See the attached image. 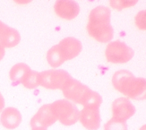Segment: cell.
<instances>
[{
  "label": "cell",
  "mask_w": 146,
  "mask_h": 130,
  "mask_svg": "<svg viewBox=\"0 0 146 130\" xmlns=\"http://www.w3.org/2000/svg\"><path fill=\"white\" fill-rule=\"evenodd\" d=\"M112 82L116 90L128 98L136 100L145 99V79L136 77L128 70L116 72L112 76Z\"/></svg>",
  "instance_id": "cell-1"
},
{
  "label": "cell",
  "mask_w": 146,
  "mask_h": 130,
  "mask_svg": "<svg viewBox=\"0 0 146 130\" xmlns=\"http://www.w3.org/2000/svg\"><path fill=\"white\" fill-rule=\"evenodd\" d=\"M51 106L57 120L63 125H72L79 120V111L69 100H58L51 103Z\"/></svg>",
  "instance_id": "cell-2"
},
{
  "label": "cell",
  "mask_w": 146,
  "mask_h": 130,
  "mask_svg": "<svg viewBox=\"0 0 146 130\" xmlns=\"http://www.w3.org/2000/svg\"><path fill=\"white\" fill-rule=\"evenodd\" d=\"M105 56L109 62L124 64L132 58L134 51L125 42L116 40L108 43L105 50Z\"/></svg>",
  "instance_id": "cell-3"
},
{
  "label": "cell",
  "mask_w": 146,
  "mask_h": 130,
  "mask_svg": "<svg viewBox=\"0 0 146 130\" xmlns=\"http://www.w3.org/2000/svg\"><path fill=\"white\" fill-rule=\"evenodd\" d=\"M71 77L62 69L44 70L39 72V85L48 89H62Z\"/></svg>",
  "instance_id": "cell-4"
},
{
  "label": "cell",
  "mask_w": 146,
  "mask_h": 130,
  "mask_svg": "<svg viewBox=\"0 0 146 130\" xmlns=\"http://www.w3.org/2000/svg\"><path fill=\"white\" fill-rule=\"evenodd\" d=\"M61 90L67 99L81 104L91 89L79 81L71 77Z\"/></svg>",
  "instance_id": "cell-5"
},
{
  "label": "cell",
  "mask_w": 146,
  "mask_h": 130,
  "mask_svg": "<svg viewBox=\"0 0 146 130\" xmlns=\"http://www.w3.org/2000/svg\"><path fill=\"white\" fill-rule=\"evenodd\" d=\"M57 118L52 110L51 104L42 105L30 121L31 129L46 128L54 124Z\"/></svg>",
  "instance_id": "cell-6"
},
{
  "label": "cell",
  "mask_w": 146,
  "mask_h": 130,
  "mask_svg": "<svg viewBox=\"0 0 146 130\" xmlns=\"http://www.w3.org/2000/svg\"><path fill=\"white\" fill-rule=\"evenodd\" d=\"M135 106L126 97L117 98L112 104V117L118 120L126 121L135 114Z\"/></svg>",
  "instance_id": "cell-7"
},
{
  "label": "cell",
  "mask_w": 146,
  "mask_h": 130,
  "mask_svg": "<svg viewBox=\"0 0 146 130\" xmlns=\"http://www.w3.org/2000/svg\"><path fill=\"white\" fill-rule=\"evenodd\" d=\"M87 29L88 34L98 42L107 43L113 37V29L110 23L91 24L88 23Z\"/></svg>",
  "instance_id": "cell-8"
},
{
  "label": "cell",
  "mask_w": 146,
  "mask_h": 130,
  "mask_svg": "<svg viewBox=\"0 0 146 130\" xmlns=\"http://www.w3.org/2000/svg\"><path fill=\"white\" fill-rule=\"evenodd\" d=\"M56 14L64 19L72 20L78 16L80 7L75 1H57L54 6Z\"/></svg>",
  "instance_id": "cell-9"
},
{
  "label": "cell",
  "mask_w": 146,
  "mask_h": 130,
  "mask_svg": "<svg viewBox=\"0 0 146 130\" xmlns=\"http://www.w3.org/2000/svg\"><path fill=\"white\" fill-rule=\"evenodd\" d=\"M79 120L87 130H98L101 122L99 109L83 108L79 112Z\"/></svg>",
  "instance_id": "cell-10"
},
{
  "label": "cell",
  "mask_w": 146,
  "mask_h": 130,
  "mask_svg": "<svg viewBox=\"0 0 146 130\" xmlns=\"http://www.w3.org/2000/svg\"><path fill=\"white\" fill-rule=\"evenodd\" d=\"M21 41V35L16 29L2 23L0 26V45L4 48L17 46Z\"/></svg>",
  "instance_id": "cell-11"
},
{
  "label": "cell",
  "mask_w": 146,
  "mask_h": 130,
  "mask_svg": "<svg viewBox=\"0 0 146 130\" xmlns=\"http://www.w3.org/2000/svg\"><path fill=\"white\" fill-rule=\"evenodd\" d=\"M58 45L63 52L67 60L75 58L82 50V45L80 41L72 37L63 38Z\"/></svg>",
  "instance_id": "cell-12"
},
{
  "label": "cell",
  "mask_w": 146,
  "mask_h": 130,
  "mask_svg": "<svg viewBox=\"0 0 146 130\" xmlns=\"http://www.w3.org/2000/svg\"><path fill=\"white\" fill-rule=\"evenodd\" d=\"M0 121L5 128L9 129H14L21 124L22 116L17 108L10 107L6 108L2 111Z\"/></svg>",
  "instance_id": "cell-13"
},
{
  "label": "cell",
  "mask_w": 146,
  "mask_h": 130,
  "mask_svg": "<svg viewBox=\"0 0 146 130\" xmlns=\"http://www.w3.org/2000/svg\"><path fill=\"white\" fill-rule=\"evenodd\" d=\"M111 10L104 6H98L90 13L88 23L96 24L99 23H110Z\"/></svg>",
  "instance_id": "cell-14"
},
{
  "label": "cell",
  "mask_w": 146,
  "mask_h": 130,
  "mask_svg": "<svg viewBox=\"0 0 146 130\" xmlns=\"http://www.w3.org/2000/svg\"><path fill=\"white\" fill-rule=\"evenodd\" d=\"M46 58L48 64L55 68L59 67L67 61L65 56L58 44L52 46L48 50Z\"/></svg>",
  "instance_id": "cell-15"
},
{
  "label": "cell",
  "mask_w": 146,
  "mask_h": 130,
  "mask_svg": "<svg viewBox=\"0 0 146 130\" xmlns=\"http://www.w3.org/2000/svg\"><path fill=\"white\" fill-rule=\"evenodd\" d=\"M31 70V68L27 64L23 62L17 63L10 70V78L14 82L21 83Z\"/></svg>",
  "instance_id": "cell-16"
},
{
  "label": "cell",
  "mask_w": 146,
  "mask_h": 130,
  "mask_svg": "<svg viewBox=\"0 0 146 130\" xmlns=\"http://www.w3.org/2000/svg\"><path fill=\"white\" fill-rule=\"evenodd\" d=\"M102 101V96L98 92L91 89L84 97L81 105L84 108L99 109Z\"/></svg>",
  "instance_id": "cell-17"
},
{
  "label": "cell",
  "mask_w": 146,
  "mask_h": 130,
  "mask_svg": "<svg viewBox=\"0 0 146 130\" xmlns=\"http://www.w3.org/2000/svg\"><path fill=\"white\" fill-rule=\"evenodd\" d=\"M21 84L27 89H34L39 85V72L31 70Z\"/></svg>",
  "instance_id": "cell-18"
},
{
  "label": "cell",
  "mask_w": 146,
  "mask_h": 130,
  "mask_svg": "<svg viewBox=\"0 0 146 130\" xmlns=\"http://www.w3.org/2000/svg\"><path fill=\"white\" fill-rule=\"evenodd\" d=\"M104 130H128V127L126 121L112 117L104 124Z\"/></svg>",
  "instance_id": "cell-19"
},
{
  "label": "cell",
  "mask_w": 146,
  "mask_h": 130,
  "mask_svg": "<svg viewBox=\"0 0 146 130\" xmlns=\"http://www.w3.org/2000/svg\"><path fill=\"white\" fill-rule=\"evenodd\" d=\"M137 1H117V0H112L110 1V6L113 8L118 11H121L123 9L130 7L135 6L137 3Z\"/></svg>",
  "instance_id": "cell-20"
},
{
  "label": "cell",
  "mask_w": 146,
  "mask_h": 130,
  "mask_svg": "<svg viewBox=\"0 0 146 130\" xmlns=\"http://www.w3.org/2000/svg\"><path fill=\"white\" fill-rule=\"evenodd\" d=\"M136 26L141 30H145V10L140 11L135 17Z\"/></svg>",
  "instance_id": "cell-21"
},
{
  "label": "cell",
  "mask_w": 146,
  "mask_h": 130,
  "mask_svg": "<svg viewBox=\"0 0 146 130\" xmlns=\"http://www.w3.org/2000/svg\"><path fill=\"white\" fill-rule=\"evenodd\" d=\"M5 107V100L2 95V94L0 93V112H1Z\"/></svg>",
  "instance_id": "cell-22"
},
{
  "label": "cell",
  "mask_w": 146,
  "mask_h": 130,
  "mask_svg": "<svg viewBox=\"0 0 146 130\" xmlns=\"http://www.w3.org/2000/svg\"><path fill=\"white\" fill-rule=\"evenodd\" d=\"M5 54V50L3 47L0 45V61L3 58Z\"/></svg>",
  "instance_id": "cell-23"
},
{
  "label": "cell",
  "mask_w": 146,
  "mask_h": 130,
  "mask_svg": "<svg viewBox=\"0 0 146 130\" xmlns=\"http://www.w3.org/2000/svg\"><path fill=\"white\" fill-rule=\"evenodd\" d=\"M31 130H47L46 128H36V129H31Z\"/></svg>",
  "instance_id": "cell-24"
},
{
  "label": "cell",
  "mask_w": 146,
  "mask_h": 130,
  "mask_svg": "<svg viewBox=\"0 0 146 130\" xmlns=\"http://www.w3.org/2000/svg\"><path fill=\"white\" fill-rule=\"evenodd\" d=\"M139 130H146V128H145V125H143V126L140 128V129Z\"/></svg>",
  "instance_id": "cell-25"
},
{
  "label": "cell",
  "mask_w": 146,
  "mask_h": 130,
  "mask_svg": "<svg viewBox=\"0 0 146 130\" xmlns=\"http://www.w3.org/2000/svg\"><path fill=\"white\" fill-rule=\"evenodd\" d=\"M3 23V22H2L1 20H0V26H1V25H2V23Z\"/></svg>",
  "instance_id": "cell-26"
}]
</instances>
